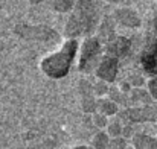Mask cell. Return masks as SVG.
Returning <instances> with one entry per match:
<instances>
[{
	"label": "cell",
	"mask_w": 157,
	"mask_h": 149,
	"mask_svg": "<svg viewBox=\"0 0 157 149\" xmlns=\"http://www.w3.org/2000/svg\"><path fill=\"white\" fill-rule=\"evenodd\" d=\"M93 122H95V125H96V126H99V128L107 126V123H108L107 116L101 114V113H95V116H93Z\"/></svg>",
	"instance_id": "cell-18"
},
{
	"label": "cell",
	"mask_w": 157,
	"mask_h": 149,
	"mask_svg": "<svg viewBox=\"0 0 157 149\" xmlns=\"http://www.w3.org/2000/svg\"><path fill=\"white\" fill-rule=\"evenodd\" d=\"M108 149H127L125 139H122V137H114V139H111Z\"/></svg>",
	"instance_id": "cell-17"
},
{
	"label": "cell",
	"mask_w": 157,
	"mask_h": 149,
	"mask_svg": "<svg viewBox=\"0 0 157 149\" xmlns=\"http://www.w3.org/2000/svg\"><path fill=\"white\" fill-rule=\"evenodd\" d=\"M113 21H114V20H111V18H104V20L99 23V29H98V31H99V35H98V38H99L101 43H104V44H107L111 38L116 37Z\"/></svg>",
	"instance_id": "cell-10"
},
{
	"label": "cell",
	"mask_w": 157,
	"mask_h": 149,
	"mask_svg": "<svg viewBox=\"0 0 157 149\" xmlns=\"http://www.w3.org/2000/svg\"><path fill=\"white\" fill-rule=\"evenodd\" d=\"M113 20L125 28H137L140 24V18L133 8H117L113 12Z\"/></svg>",
	"instance_id": "cell-7"
},
{
	"label": "cell",
	"mask_w": 157,
	"mask_h": 149,
	"mask_svg": "<svg viewBox=\"0 0 157 149\" xmlns=\"http://www.w3.org/2000/svg\"><path fill=\"white\" fill-rule=\"evenodd\" d=\"M117 114L124 125L157 122V103H148L144 106H127Z\"/></svg>",
	"instance_id": "cell-4"
},
{
	"label": "cell",
	"mask_w": 157,
	"mask_h": 149,
	"mask_svg": "<svg viewBox=\"0 0 157 149\" xmlns=\"http://www.w3.org/2000/svg\"><path fill=\"white\" fill-rule=\"evenodd\" d=\"M76 5V0H53L52 6L55 11L58 12H67L70 9H73Z\"/></svg>",
	"instance_id": "cell-15"
},
{
	"label": "cell",
	"mask_w": 157,
	"mask_h": 149,
	"mask_svg": "<svg viewBox=\"0 0 157 149\" xmlns=\"http://www.w3.org/2000/svg\"><path fill=\"white\" fill-rule=\"evenodd\" d=\"M98 20L99 12L95 0H76V5L66 24L67 38H76L79 35L92 34L98 24Z\"/></svg>",
	"instance_id": "cell-1"
},
{
	"label": "cell",
	"mask_w": 157,
	"mask_h": 149,
	"mask_svg": "<svg viewBox=\"0 0 157 149\" xmlns=\"http://www.w3.org/2000/svg\"><path fill=\"white\" fill-rule=\"evenodd\" d=\"M147 90L150 91L151 98L154 100H157V73L153 75V76L148 79V82H147Z\"/></svg>",
	"instance_id": "cell-16"
},
{
	"label": "cell",
	"mask_w": 157,
	"mask_h": 149,
	"mask_svg": "<svg viewBox=\"0 0 157 149\" xmlns=\"http://www.w3.org/2000/svg\"><path fill=\"white\" fill-rule=\"evenodd\" d=\"M78 50H79V44H78L76 38H67L59 46V49L46 55L41 59V62H40L41 72L52 79L64 78L69 73Z\"/></svg>",
	"instance_id": "cell-2"
},
{
	"label": "cell",
	"mask_w": 157,
	"mask_h": 149,
	"mask_svg": "<svg viewBox=\"0 0 157 149\" xmlns=\"http://www.w3.org/2000/svg\"><path fill=\"white\" fill-rule=\"evenodd\" d=\"M124 123H122V120L119 119V117H116V119H113V120H110L108 123H107V134L111 137V139H114V137H121V134H124Z\"/></svg>",
	"instance_id": "cell-13"
},
{
	"label": "cell",
	"mask_w": 157,
	"mask_h": 149,
	"mask_svg": "<svg viewBox=\"0 0 157 149\" xmlns=\"http://www.w3.org/2000/svg\"><path fill=\"white\" fill-rule=\"evenodd\" d=\"M78 69L79 72L89 73L96 70L101 58H102V43L98 37H87L81 43L78 50Z\"/></svg>",
	"instance_id": "cell-3"
},
{
	"label": "cell",
	"mask_w": 157,
	"mask_h": 149,
	"mask_svg": "<svg viewBox=\"0 0 157 149\" xmlns=\"http://www.w3.org/2000/svg\"><path fill=\"white\" fill-rule=\"evenodd\" d=\"M110 140H111V137L107 132H98L92 139V146L95 149H108Z\"/></svg>",
	"instance_id": "cell-14"
},
{
	"label": "cell",
	"mask_w": 157,
	"mask_h": 149,
	"mask_svg": "<svg viewBox=\"0 0 157 149\" xmlns=\"http://www.w3.org/2000/svg\"><path fill=\"white\" fill-rule=\"evenodd\" d=\"M156 32H157V15H156Z\"/></svg>",
	"instance_id": "cell-21"
},
{
	"label": "cell",
	"mask_w": 157,
	"mask_h": 149,
	"mask_svg": "<svg viewBox=\"0 0 157 149\" xmlns=\"http://www.w3.org/2000/svg\"><path fill=\"white\" fill-rule=\"evenodd\" d=\"M151 95L148 90H144L140 87H136V88H131L128 93H127V105L128 106H144V105H148L151 102Z\"/></svg>",
	"instance_id": "cell-9"
},
{
	"label": "cell",
	"mask_w": 157,
	"mask_h": 149,
	"mask_svg": "<svg viewBox=\"0 0 157 149\" xmlns=\"http://www.w3.org/2000/svg\"><path fill=\"white\" fill-rule=\"evenodd\" d=\"M72 149H95L93 146H86V145H78V146H73Z\"/></svg>",
	"instance_id": "cell-19"
},
{
	"label": "cell",
	"mask_w": 157,
	"mask_h": 149,
	"mask_svg": "<svg viewBox=\"0 0 157 149\" xmlns=\"http://www.w3.org/2000/svg\"><path fill=\"white\" fill-rule=\"evenodd\" d=\"M96 102H98L96 111L101 113V114H104V116H107V117L116 116L119 113V105L114 100H111L110 98H101V99L96 100Z\"/></svg>",
	"instance_id": "cell-11"
},
{
	"label": "cell",
	"mask_w": 157,
	"mask_h": 149,
	"mask_svg": "<svg viewBox=\"0 0 157 149\" xmlns=\"http://www.w3.org/2000/svg\"><path fill=\"white\" fill-rule=\"evenodd\" d=\"M127 149H134V146H130V148H127Z\"/></svg>",
	"instance_id": "cell-22"
},
{
	"label": "cell",
	"mask_w": 157,
	"mask_h": 149,
	"mask_svg": "<svg viewBox=\"0 0 157 149\" xmlns=\"http://www.w3.org/2000/svg\"><path fill=\"white\" fill-rule=\"evenodd\" d=\"M105 2H108V3H122L125 0H105Z\"/></svg>",
	"instance_id": "cell-20"
},
{
	"label": "cell",
	"mask_w": 157,
	"mask_h": 149,
	"mask_svg": "<svg viewBox=\"0 0 157 149\" xmlns=\"http://www.w3.org/2000/svg\"><path fill=\"white\" fill-rule=\"evenodd\" d=\"M130 47H131V43H130L128 38L116 35L114 38H111V40L105 44L104 52L107 53V55L114 56V58L119 59V58H122V56H125V55L128 53Z\"/></svg>",
	"instance_id": "cell-6"
},
{
	"label": "cell",
	"mask_w": 157,
	"mask_h": 149,
	"mask_svg": "<svg viewBox=\"0 0 157 149\" xmlns=\"http://www.w3.org/2000/svg\"><path fill=\"white\" fill-rule=\"evenodd\" d=\"M18 32V35L25 37V38H34V40H48L55 35V32L51 31L49 28H44V26H18L15 29Z\"/></svg>",
	"instance_id": "cell-8"
},
{
	"label": "cell",
	"mask_w": 157,
	"mask_h": 149,
	"mask_svg": "<svg viewBox=\"0 0 157 149\" xmlns=\"http://www.w3.org/2000/svg\"><path fill=\"white\" fill-rule=\"evenodd\" d=\"M134 149H157V139L147 134H136L133 137Z\"/></svg>",
	"instance_id": "cell-12"
},
{
	"label": "cell",
	"mask_w": 157,
	"mask_h": 149,
	"mask_svg": "<svg viewBox=\"0 0 157 149\" xmlns=\"http://www.w3.org/2000/svg\"><path fill=\"white\" fill-rule=\"evenodd\" d=\"M117 64H119L117 58L104 53L96 70H95V75L98 76V79H101L104 82H113L117 75Z\"/></svg>",
	"instance_id": "cell-5"
}]
</instances>
